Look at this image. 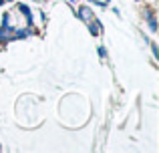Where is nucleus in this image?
<instances>
[{"instance_id": "nucleus-1", "label": "nucleus", "mask_w": 159, "mask_h": 153, "mask_svg": "<svg viewBox=\"0 0 159 153\" xmlns=\"http://www.w3.org/2000/svg\"><path fill=\"white\" fill-rule=\"evenodd\" d=\"M79 14H81V18L85 20V22H91V20H93V12H91V8H87V6L79 8Z\"/></svg>"}, {"instance_id": "nucleus-2", "label": "nucleus", "mask_w": 159, "mask_h": 153, "mask_svg": "<svg viewBox=\"0 0 159 153\" xmlns=\"http://www.w3.org/2000/svg\"><path fill=\"white\" fill-rule=\"evenodd\" d=\"M87 24H89V28H91V34H95V36L101 34V24H99L97 20H91V22H87Z\"/></svg>"}]
</instances>
